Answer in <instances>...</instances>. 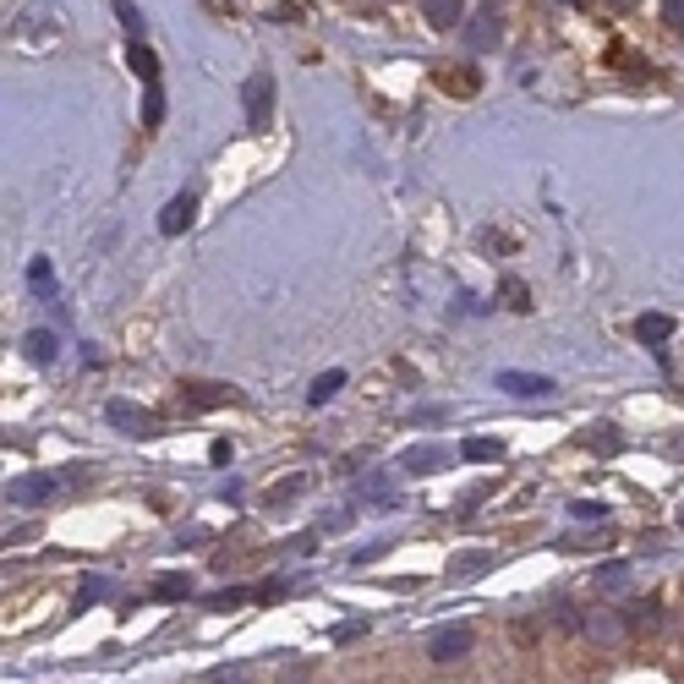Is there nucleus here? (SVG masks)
Wrapping results in <instances>:
<instances>
[{"label":"nucleus","mask_w":684,"mask_h":684,"mask_svg":"<svg viewBox=\"0 0 684 684\" xmlns=\"http://www.w3.org/2000/svg\"><path fill=\"white\" fill-rule=\"evenodd\" d=\"M471 646H477L471 624H444V630H433V641H427V657H433V663H460V657H471Z\"/></svg>","instance_id":"obj_4"},{"label":"nucleus","mask_w":684,"mask_h":684,"mask_svg":"<svg viewBox=\"0 0 684 684\" xmlns=\"http://www.w3.org/2000/svg\"><path fill=\"white\" fill-rule=\"evenodd\" d=\"M438 466H449L444 444H416V449H405V460H400L405 477H427V471H438Z\"/></svg>","instance_id":"obj_11"},{"label":"nucleus","mask_w":684,"mask_h":684,"mask_svg":"<svg viewBox=\"0 0 684 684\" xmlns=\"http://www.w3.org/2000/svg\"><path fill=\"white\" fill-rule=\"evenodd\" d=\"M591 586H597L602 597H624V591L635 586V575H630V564H619V559H613V564H602V570L591 575Z\"/></svg>","instance_id":"obj_13"},{"label":"nucleus","mask_w":684,"mask_h":684,"mask_svg":"<svg viewBox=\"0 0 684 684\" xmlns=\"http://www.w3.org/2000/svg\"><path fill=\"white\" fill-rule=\"evenodd\" d=\"M498 301H504L509 312H531V291H526V280L504 274V280H498Z\"/></svg>","instance_id":"obj_19"},{"label":"nucleus","mask_w":684,"mask_h":684,"mask_svg":"<svg viewBox=\"0 0 684 684\" xmlns=\"http://www.w3.org/2000/svg\"><path fill=\"white\" fill-rule=\"evenodd\" d=\"M340 389H345V373H340V367H329V373H323V378H312V389H307V405H329Z\"/></svg>","instance_id":"obj_20"},{"label":"nucleus","mask_w":684,"mask_h":684,"mask_svg":"<svg viewBox=\"0 0 684 684\" xmlns=\"http://www.w3.org/2000/svg\"><path fill=\"white\" fill-rule=\"evenodd\" d=\"M241 104H247V126H252V132H263V126L274 121V77L252 72L247 88H241Z\"/></svg>","instance_id":"obj_3"},{"label":"nucleus","mask_w":684,"mask_h":684,"mask_svg":"<svg viewBox=\"0 0 684 684\" xmlns=\"http://www.w3.org/2000/svg\"><path fill=\"white\" fill-rule=\"evenodd\" d=\"M99 597H110V581H99V575H88L83 586H77V602H72V613H83V608H94Z\"/></svg>","instance_id":"obj_25"},{"label":"nucleus","mask_w":684,"mask_h":684,"mask_svg":"<svg viewBox=\"0 0 684 684\" xmlns=\"http://www.w3.org/2000/svg\"><path fill=\"white\" fill-rule=\"evenodd\" d=\"M498 33H504V22H498V6H482L477 17L466 22V44H471V50H493Z\"/></svg>","instance_id":"obj_10"},{"label":"nucleus","mask_w":684,"mask_h":684,"mask_svg":"<svg viewBox=\"0 0 684 684\" xmlns=\"http://www.w3.org/2000/svg\"><path fill=\"white\" fill-rule=\"evenodd\" d=\"M570 515H575V520H602L608 509H602V504H591V498H575V504H570Z\"/></svg>","instance_id":"obj_31"},{"label":"nucleus","mask_w":684,"mask_h":684,"mask_svg":"<svg viewBox=\"0 0 684 684\" xmlns=\"http://www.w3.org/2000/svg\"><path fill=\"white\" fill-rule=\"evenodd\" d=\"M422 17H427V28H438V33L466 28V0H422Z\"/></svg>","instance_id":"obj_12"},{"label":"nucleus","mask_w":684,"mask_h":684,"mask_svg":"<svg viewBox=\"0 0 684 684\" xmlns=\"http://www.w3.org/2000/svg\"><path fill=\"white\" fill-rule=\"evenodd\" d=\"M657 624H663V608H657V597H641V602H635V608H630V630H657Z\"/></svg>","instance_id":"obj_22"},{"label":"nucleus","mask_w":684,"mask_h":684,"mask_svg":"<svg viewBox=\"0 0 684 684\" xmlns=\"http://www.w3.org/2000/svg\"><path fill=\"white\" fill-rule=\"evenodd\" d=\"M493 384L504 394H515V400H542V394H553V378H542V373H498Z\"/></svg>","instance_id":"obj_9"},{"label":"nucleus","mask_w":684,"mask_h":684,"mask_svg":"<svg viewBox=\"0 0 684 684\" xmlns=\"http://www.w3.org/2000/svg\"><path fill=\"white\" fill-rule=\"evenodd\" d=\"M586 449H591V455H602V460L619 455V427H613V422H597V427L586 433Z\"/></svg>","instance_id":"obj_21"},{"label":"nucleus","mask_w":684,"mask_h":684,"mask_svg":"<svg viewBox=\"0 0 684 684\" xmlns=\"http://www.w3.org/2000/svg\"><path fill=\"white\" fill-rule=\"evenodd\" d=\"M154 597H159V602H181V597H192V575H187V570L159 575V581H154Z\"/></svg>","instance_id":"obj_18"},{"label":"nucleus","mask_w":684,"mask_h":684,"mask_svg":"<svg viewBox=\"0 0 684 684\" xmlns=\"http://www.w3.org/2000/svg\"><path fill=\"white\" fill-rule=\"evenodd\" d=\"M460 455L477 460V466H488V460H504V455H509V444H504V438H488V433H482V438H466V444H460Z\"/></svg>","instance_id":"obj_16"},{"label":"nucleus","mask_w":684,"mask_h":684,"mask_svg":"<svg viewBox=\"0 0 684 684\" xmlns=\"http://www.w3.org/2000/svg\"><path fill=\"white\" fill-rule=\"evenodd\" d=\"M159 121H165V88L143 83V126H159Z\"/></svg>","instance_id":"obj_24"},{"label":"nucleus","mask_w":684,"mask_h":684,"mask_svg":"<svg viewBox=\"0 0 684 684\" xmlns=\"http://www.w3.org/2000/svg\"><path fill=\"white\" fill-rule=\"evenodd\" d=\"M28 285H33L39 296H50V263H44V258H33V263H28Z\"/></svg>","instance_id":"obj_30"},{"label":"nucleus","mask_w":684,"mask_h":684,"mask_svg":"<svg viewBox=\"0 0 684 684\" xmlns=\"http://www.w3.org/2000/svg\"><path fill=\"white\" fill-rule=\"evenodd\" d=\"M613 6H619V11H630V6H635V0H613Z\"/></svg>","instance_id":"obj_36"},{"label":"nucleus","mask_w":684,"mask_h":684,"mask_svg":"<svg viewBox=\"0 0 684 684\" xmlns=\"http://www.w3.org/2000/svg\"><path fill=\"white\" fill-rule=\"evenodd\" d=\"M674 526H679V531H684V504H679V515H674Z\"/></svg>","instance_id":"obj_35"},{"label":"nucleus","mask_w":684,"mask_h":684,"mask_svg":"<svg viewBox=\"0 0 684 684\" xmlns=\"http://www.w3.org/2000/svg\"><path fill=\"white\" fill-rule=\"evenodd\" d=\"M356 635H367V619H351V624H334V641H356Z\"/></svg>","instance_id":"obj_32"},{"label":"nucleus","mask_w":684,"mask_h":684,"mask_svg":"<svg viewBox=\"0 0 684 684\" xmlns=\"http://www.w3.org/2000/svg\"><path fill=\"white\" fill-rule=\"evenodd\" d=\"M203 684H252V668L247 663H219L203 674Z\"/></svg>","instance_id":"obj_23"},{"label":"nucleus","mask_w":684,"mask_h":684,"mask_svg":"<svg viewBox=\"0 0 684 684\" xmlns=\"http://www.w3.org/2000/svg\"><path fill=\"white\" fill-rule=\"evenodd\" d=\"M61 488H66V471H28V477H11L6 482V498L17 509H39V504H50Z\"/></svg>","instance_id":"obj_1"},{"label":"nucleus","mask_w":684,"mask_h":684,"mask_svg":"<svg viewBox=\"0 0 684 684\" xmlns=\"http://www.w3.org/2000/svg\"><path fill=\"white\" fill-rule=\"evenodd\" d=\"M362 498L367 504H394V482L384 477V471H373V477L362 482Z\"/></svg>","instance_id":"obj_27"},{"label":"nucleus","mask_w":684,"mask_h":684,"mask_svg":"<svg viewBox=\"0 0 684 684\" xmlns=\"http://www.w3.org/2000/svg\"><path fill=\"white\" fill-rule=\"evenodd\" d=\"M115 17H121V28L132 33V39H143V17H137L132 0H115Z\"/></svg>","instance_id":"obj_29"},{"label":"nucleus","mask_w":684,"mask_h":684,"mask_svg":"<svg viewBox=\"0 0 684 684\" xmlns=\"http://www.w3.org/2000/svg\"><path fill=\"white\" fill-rule=\"evenodd\" d=\"M181 400H187L192 411H214V405H236L241 389H230V384H181Z\"/></svg>","instance_id":"obj_7"},{"label":"nucleus","mask_w":684,"mask_h":684,"mask_svg":"<svg viewBox=\"0 0 684 684\" xmlns=\"http://www.w3.org/2000/svg\"><path fill=\"white\" fill-rule=\"evenodd\" d=\"M192 219H197V197L176 192L165 208H159V236H181V230H192Z\"/></svg>","instance_id":"obj_6"},{"label":"nucleus","mask_w":684,"mask_h":684,"mask_svg":"<svg viewBox=\"0 0 684 684\" xmlns=\"http://www.w3.org/2000/svg\"><path fill=\"white\" fill-rule=\"evenodd\" d=\"M241 602H258V591H247V586L214 591V597H208V608H214V613H225V608H241Z\"/></svg>","instance_id":"obj_26"},{"label":"nucleus","mask_w":684,"mask_h":684,"mask_svg":"<svg viewBox=\"0 0 684 684\" xmlns=\"http://www.w3.org/2000/svg\"><path fill=\"white\" fill-rule=\"evenodd\" d=\"M280 684H312V668H307V663H291V668L280 674Z\"/></svg>","instance_id":"obj_33"},{"label":"nucleus","mask_w":684,"mask_h":684,"mask_svg":"<svg viewBox=\"0 0 684 684\" xmlns=\"http://www.w3.org/2000/svg\"><path fill=\"white\" fill-rule=\"evenodd\" d=\"M559 6H586V0H559Z\"/></svg>","instance_id":"obj_37"},{"label":"nucleus","mask_w":684,"mask_h":684,"mask_svg":"<svg viewBox=\"0 0 684 684\" xmlns=\"http://www.w3.org/2000/svg\"><path fill=\"white\" fill-rule=\"evenodd\" d=\"M126 61H132V72L143 77V83H159V55L148 50V39H132V44H126Z\"/></svg>","instance_id":"obj_15"},{"label":"nucleus","mask_w":684,"mask_h":684,"mask_svg":"<svg viewBox=\"0 0 684 684\" xmlns=\"http://www.w3.org/2000/svg\"><path fill=\"white\" fill-rule=\"evenodd\" d=\"M104 422H110L115 433H126V438H154L159 433V416L143 411V405H132V400H110L104 405Z\"/></svg>","instance_id":"obj_2"},{"label":"nucleus","mask_w":684,"mask_h":684,"mask_svg":"<svg viewBox=\"0 0 684 684\" xmlns=\"http://www.w3.org/2000/svg\"><path fill=\"white\" fill-rule=\"evenodd\" d=\"M581 635L597 646H613V641L630 635V619H624V613H581Z\"/></svg>","instance_id":"obj_5"},{"label":"nucleus","mask_w":684,"mask_h":684,"mask_svg":"<svg viewBox=\"0 0 684 684\" xmlns=\"http://www.w3.org/2000/svg\"><path fill=\"white\" fill-rule=\"evenodd\" d=\"M22 351H28V362H55V351H61V345H55V334L50 329H33V334H22Z\"/></svg>","instance_id":"obj_17"},{"label":"nucleus","mask_w":684,"mask_h":684,"mask_svg":"<svg viewBox=\"0 0 684 684\" xmlns=\"http://www.w3.org/2000/svg\"><path fill=\"white\" fill-rule=\"evenodd\" d=\"M301 488H307V477H285L280 488H269V509H285L291 498H301Z\"/></svg>","instance_id":"obj_28"},{"label":"nucleus","mask_w":684,"mask_h":684,"mask_svg":"<svg viewBox=\"0 0 684 684\" xmlns=\"http://www.w3.org/2000/svg\"><path fill=\"white\" fill-rule=\"evenodd\" d=\"M498 553L493 548H466V553H449V581H477L482 570H493Z\"/></svg>","instance_id":"obj_8"},{"label":"nucleus","mask_w":684,"mask_h":684,"mask_svg":"<svg viewBox=\"0 0 684 684\" xmlns=\"http://www.w3.org/2000/svg\"><path fill=\"white\" fill-rule=\"evenodd\" d=\"M663 22L668 28H684V0H663Z\"/></svg>","instance_id":"obj_34"},{"label":"nucleus","mask_w":684,"mask_h":684,"mask_svg":"<svg viewBox=\"0 0 684 684\" xmlns=\"http://www.w3.org/2000/svg\"><path fill=\"white\" fill-rule=\"evenodd\" d=\"M668 334H674V318H668V312H641V318H635V340L641 345H668Z\"/></svg>","instance_id":"obj_14"}]
</instances>
